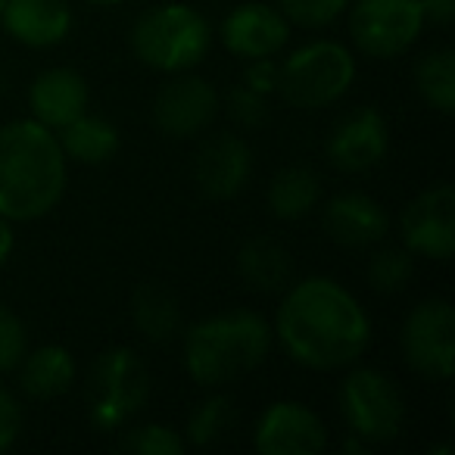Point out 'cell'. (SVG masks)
<instances>
[{
	"mask_svg": "<svg viewBox=\"0 0 455 455\" xmlns=\"http://www.w3.org/2000/svg\"><path fill=\"white\" fill-rule=\"evenodd\" d=\"M272 331L281 349L309 371H340L355 365L371 343L365 306L340 281L324 275L284 287Z\"/></svg>",
	"mask_w": 455,
	"mask_h": 455,
	"instance_id": "cell-1",
	"label": "cell"
},
{
	"mask_svg": "<svg viewBox=\"0 0 455 455\" xmlns=\"http://www.w3.org/2000/svg\"><path fill=\"white\" fill-rule=\"evenodd\" d=\"M69 184V159L57 132L41 122L16 119L0 125V215L38 221L60 206Z\"/></svg>",
	"mask_w": 455,
	"mask_h": 455,
	"instance_id": "cell-2",
	"label": "cell"
},
{
	"mask_svg": "<svg viewBox=\"0 0 455 455\" xmlns=\"http://www.w3.org/2000/svg\"><path fill=\"white\" fill-rule=\"evenodd\" d=\"M275 331L259 312L231 309L184 331V371L206 390H221L253 374L268 359Z\"/></svg>",
	"mask_w": 455,
	"mask_h": 455,
	"instance_id": "cell-3",
	"label": "cell"
},
{
	"mask_svg": "<svg viewBox=\"0 0 455 455\" xmlns=\"http://www.w3.org/2000/svg\"><path fill=\"white\" fill-rule=\"evenodd\" d=\"M128 44L147 69L175 76V72H190L206 60L212 47V26L190 4L165 0L134 20Z\"/></svg>",
	"mask_w": 455,
	"mask_h": 455,
	"instance_id": "cell-4",
	"label": "cell"
},
{
	"mask_svg": "<svg viewBox=\"0 0 455 455\" xmlns=\"http://www.w3.org/2000/svg\"><path fill=\"white\" fill-rule=\"evenodd\" d=\"M355 82V57L347 44L318 38L297 47L278 66V94L293 109H324L347 97Z\"/></svg>",
	"mask_w": 455,
	"mask_h": 455,
	"instance_id": "cell-5",
	"label": "cell"
},
{
	"mask_svg": "<svg viewBox=\"0 0 455 455\" xmlns=\"http://www.w3.org/2000/svg\"><path fill=\"white\" fill-rule=\"evenodd\" d=\"M88 418L97 430H122L150 399V371L128 347H113L94 359L84 384Z\"/></svg>",
	"mask_w": 455,
	"mask_h": 455,
	"instance_id": "cell-6",
	"label": "cell"
},
{
	"mask_svg": "<svg viewBox=\"0 0 455 455\" xmlns=\"http://www.w3.org/2000/svg\"><path fill=\"white\" fill-rule=\"evenodd\" d=\"M340 415L347 434L365 440L368 446L390 443L405 424L403 390L378 368L349 365L347 378L340 380Z\"/></svg>",
	"mask_w": 455,
	"mask_h": 455,
	"instance_id": "cell-7",
	"label": "cell"
},
{
	"mask_svg": "<svg viewBox=\"0 0 455 455\" xmlns=\"http://www.w3.org/2000/svg\"><path fill=\"white\" fill-rule=\"evenodd\" d=\"M347 10L355 51L374 60L403 57L427 26L421 0H355Z\"/></svg>",
	"mask_w": 455,
	"mask_h": 455,
	"instance_id": "cell-8",
	"label": "cell"
},
{
	"mask_svg": "<svg viewBox=\"0 0 455 455\" xmlns=\"http://www.w3.org/2000/svg\"><path fill=\"white\" fill-rule=\"evenodd\" d=\"M405 365L427 380H449L455 371V309L446 297L411 306L399 331Z\"/></svg>",
	"mask_w": 455,
	"mask_h": 455,
	"instance_id": "cell-9",
	"label": "cell"
},
{
	"mask_svg": "<svg viewBox=\"0 0 455 455\" xmlns=\"http://www.w3.org/2000/svg\"><path fill=\"white\" fill-rule=\"evenodd\" d=\"M399 237L411 256L449 262L455 253V188L440 181L415 194L399 212Z\"/></svg>",
	"mask_w": 455,
	"mask_h": 455,
	"instance_id": "cell-10",
	"label": "cell"
},
{
	"mask_svg": "<svg viewBox=\"0 0 455 455\" xmlns=\"http://www.w3.org/2000/svg\"><path fill=\"white\" fill-rule=\"evenodd\" d=\"M390 150V122L378 107H355L337 119L324 140V156L343 175H362L380 165Z\"/></svg>",
	"mask_w": 455,
	"mask_h": 455,
	"instance_id": "cell-11",
	"label": "cell"
},
{
	"mask_svg": "<svg viewBox=\"0 0 455 455\" xmlns=\"http://www.w3.org/2000/svg\"><path fill=\"white\" fill-rule=\"evenodd\" d=\"M219 113V91L200 76L175 72L153 100V122L165 138L188 140L203 134Z\"/></svg>",
	"mask_w": 455,
	"mask_h": 455,
	"instance_id": "cell-12",
	"label": "cell"
},
{
	"mask_svg": "<svg viewBox=\"0 0 455 455\" xmlns=\"http://www.w3.org/2000/svg\"><path fill=\"white\" fill-rule=\"evenodd\" d=\"M324 421L297 399H278L259 415L253 446L259 455H318L328 449Z\"/></svg>",
	"mask_w": 455,
	"mask_h": 455,
	"instance_id": "cell-13",
	"label": "cell"
},
{
	"mask_svg": "<svg viewBox=\"0 0 455 455\" xmlns=\"http://www.w3.org/2000/svg\"><path fill=\"white\" fill-rule=\"evenodd\" d=\"M291 22L272 4H259V0H247L237 4L231 13L221 20L219 38L225 51L241 57L243 63L250 60H268L278 57L291 41Z\"/></svg>",
	"mask_w": 455,
	"mask_h": 455,
	"instance_id": "cell-14",
	"label": "cell"
},
{
	"mask_svg": "<svg viewBox=\"0 0 455 455\" xmlns=\"http://www.w3.org/2000/svg\"><path fill=\"white\" fill-rule=\"evenodd\" d=\"M253 178V150L241 134L221 132L200 144L194 156V181L209 200H235Z\"/></svg>",
	"mask_w": 455,
	"mask_h": 455,
	"instance_id": "cell-15",
	"label": "cell"
},
{
	"mask_svg": "<svg viewBox=\"0 0 455 455\" xmlns=\"http://www.w3.org/2000/svg\"><path fill=\"white\" fill-rule=\"evenodd\" d=\"M324 235L347 250H371L390 235V215L374 196L362 190H347L324 203Z\"/></svg>",
	"mask_w": 455,
	"mask_h": 455,
	"instance_id": "cell-16",
	"label": "cell"
},
{
	"mask_svg": "<svg viewBox=\"0 0 455 455\" xmlns=\"http://www.w3.org/2000/svg\"><path fill=\"white\" fill-rule=\"evenodd\" d=\"M0 22L16 44L47 51L69 38L76 16L69 0H4Z\"/></svg>",
	"mask_w": 455,
	"mask_h": 455,
	"instance_id": "cell-17",
	"label": "cell"
},
{
	"mask_svg": "<svg viewBox=\"0 0 455 455\" xmlns=\"http://www.w3.org/2000/svg\"><path fill=\"white\" fill-rule=\"evenodd\" d=\"M88 82L82 72L69 69V66H53L44 69L28 88V109L32 119L41 122L51 132L66 128L72 119L88 113Z\"/></svg>",
	"mask_w": 455,
	"mask_h": 455,
	"instance_id": "cell-18",
	"label": "cell"
},
{
	"mask_svg": "<svg viewBox=\"0 0 455 455\" xmlns=\"http://www.w3.org/2000/svg\"><path fill=\"white\" fill-rule=\"evenodd\" d=\"M78 362L72 349L60 343H44L22 355L20 362V387L32 399H57L76 387Z\"/></svg>",
	"mask_w": 455,
	"mask_h": 455,
	"instance_id": "cell-19",
	"label": "cell"
},
{
	"mask_svg": "<svg viewBox=\"0 0 455 455\" xmlns=\"http://www.w3.org/2000/svg\"><path fill=\"white\" fill-rule=\"evenodd\" d=\"M237 272L250 291L284 293V287L293 281V259L275 237H250L237 250Z\"/></svg>",
	"mask_w": 455,
	"mask_h": 455,
	"instance_id": "cell-20",
	"label": "cell"
},
{
	"mask_svg": "<svg viewBox=\"0 0 455 455\" xmlns=\"http://www.w3.org/2000/svg\"><path fill=\"white\" fill-rule=\"evenodd\" d=\"M132 322L150 343H169L181 334L184 312L178 297L159 281H147L132 293Z\"/></svg>",
	"mask_w": 455,
	"mask_h": 455,
	"instance_id": "cell-21",
	"label": "cell"
},
{
	"mask_svg": "<svg viewBox=\"0 0 455 455\" xmlns=\"http://www.w3.org/2000/svg\"><path fill=\"white\" fill-rule=\"evenodd\" d=\"M57 140H60V147H63L66 159L78 165H103V163H109L122 147L119 128H116L113 122L100 119V116H88V113H82L66 128H60Z\"/></svg>",
	"mask_w": 455,
	"mask_h": 455,
	"instance_id": "cell-22",
	"label": "cell"
},
{
	"mask_svg": "<svg viewBox=\"0 0 455 455\" xmlns=\"http://www.w3.org/2000/svg\"><path fill=\"white\" fill-rule=\"evenodd\" d=\"M322 203V178L309 165H287L268 184V209L275 219H306Z\"/></svg>",
	"mask_w": 455,
	"mask_h": 455,
	"instance_id": "cell-23",
	"label": "cell"
},
{
	"mask_svg": "<svg viewBox=\"0 0 455 455\" xmlns=\"http://www.w3.org/2000/svg\"><path fill=\"white\" fill-rule=\"evenodd\" d=\"M415 91L434 113H455V51L434 47L415 63Z\"/></svg>",
	"mask_w": 455,
	"mask_h": 455,
	"instance_id": "cell-24",
	"label": "cell"
},
{
	"mask_svg": "<svg viewBox=\"0 0 455 455\" xmlns=\"http://www.w3.org/2000/svg\"><path fill=\"white\" fill-rule=\"evenodd\" d=\"M231 424H235V403H231V396L212 393L203 403H196V409L190 411L188 427H184V443L196 449H206L215 440H221Z\"/></svg>",
	"mask_w": 455,
	"mask_h": 455,
	"instance_id": "cell-25",
	"label": "cell"
},
{
	"mask_svg": "<svg viewBox=\"0 0 455 455\" xmlns=\"http://www.w3.org/2000/svg\"><path fill=\"white\" fill-rule=\"evenodd\" d=\"M365 275L378 293H403L415 278V256L405 247H380L368 259Z\"/></svg>",
	"mask_w": 455,
	"mask_h": 455,
	"instance_id": "cell-26",
	"label": "cell"
},
{
	"mask_svg": "<svg viewBox=\"0 0 455 455\" xmlns=\"http://www.w3.org/2000/svg\"><path fill=\"white\" fill-rule=\"evenodd\" d=\"M119 449L132 455H181L188 449L184 436L169 424H138V427H122Z\"/></svg>",
	"mask_w": 455,
	"mask_h": 455,
	"instance_id": "cell-27",
	"label": "cell"
},
{
	"mask_svg": "<svg viewBox=\"0 0 455 455\" xmlns=\"http://www.w3.org/2000/svg\"><path fill=\"white\" fill-rule=\"evenodd\" d=\"M275 7L287 16L291 26L324 28L347 13L349 0H275Z\"/></svg>",
	"mask_w": 455,
	"mask_h": 455,
	"instance_id": "cell-28",
	"label": "cell"
},
{
	"mask_svg": "<svg viewBox=\"0 0 455 455\" xmlns=\"http://www.w3.org/2000/svg\"><path fill=\"white\" fill-rule=\"evenodd\" d=\"M26 353H28L26 322H22L13 309L0 306V374L20 368V362Z\"/></svg>",
	"mask_w": 455,
	"mask_h": 455,
	"instance_id": "cell-29",
	"label": "cell"
},
{
	"mask_svg": "<svg viewBox=\"0 0 455 455\" xmlns=\"http://www.w3.org/2000/svg\"><path fill=\"white\" fill-rule=\"evenodd\" d=\"M228 113H231V119H235L237 125L256 128L268 119V97L256 94L253 88L241 84V88H235L228 94Z\"/></svg>",
	"mask_w": 455,
	"mask_h": 455,
	"instance_id": "cell-30",
	"label": "cell"
},
{
	"mask_svg": "<svg viewBox=\"0 0 455 455\" xmlns=\"http://www.w3.org/2000/svg\"><path fill=\"white\" fill-rule=\"evenodd\" d=\"M22 434V405L7 387H0V452L16 446Z\"/></svg>",
	"mask_w": 455,
	"mask_h": 455,
	"instance_id": "cell-31",
	"label": "cell"
},
{
	"mask_svg": "<svg viewBox=\"0 0 455 455\" xmlns=\"http://www.w3.org/2000/svg\"><path fill=\"white\" fill-rule=\"evenodd\" d=\"M243 84H247V88H253L256 94H262V97L278 94V63H275V57L250 60L247 76H243Z\"/></svg>",
	"mask_w": 455,
	"mask_h": 455,
	"instance_id": "cell-32",
	"label": "cell"
},
{
	"mask_svg": "<svg viewBox=\"0 0 455 455\" xmlns=\"http://www.w3.org/2000/svg\"><path fill=\"white\" fill-rule=\"evenodd\" d=\"M424 20L436 26H449L455 20V0H421Z\"/></svg>",
	"mask_w": 455,
	"mask_h": 455,
	"instance_id": "cell-33",
	"label": "cell"
},
{
	"mask_svg": "<svg viewBox=\"0 0 455 455\" xmlns=\"http://www.w3.org/2000/svg\"><path fill=\"white\" fill-rule=\"evenodd\" d=\"M16 250V231H13V221H7L0 215V268L7 266L10 256Z\"/></svg>",
	"mask_w": 455,
	"mask_h": 455,
	"instance_id": "cell-34",
	"label": "cell"
},
{
	"mask_svg": "<svg viewBox=\"0 0 455 455\" xmlns=\"http://www.w3.org/2000/svg\"><path fill=\"white\" fill-rule=\"evenodd\" d=\"M84 4H94V7H116V4H125V0H84Z\"/></svg>",
	"mask_w": 455,
	"mask_h": 455,
	"instance_id": "cell-35",
	"label": "cell"
},
{
	"mask_svg": "<svg viewBox=\"0 0 455 455\" xmlns=\"http://www.w3.org/2000/svg\"><path fill=\"white\" fill-rule=\"evenodd\" d=\"M0 7H4V0H0Z\"/></svg>",
	"mask_w": 455,
	"mask_h": 455,
	"instance_id": "cell-36",
	"label": "cell"
}]
</instances>
